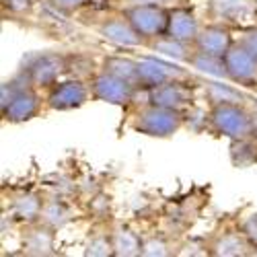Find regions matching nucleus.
<instances>
[{"mask_svg": "<svg viewBox=\"0 0 257 257\" xmlns=\"http://www.w3.org/2000/svg\"><path fill=\"white\" fill-rule=\"evenodd\" d=\"M35 89L37 87H33L23 72H19L15 78L3 82V87H0L3 117L11 123L33 119L41 109V99Z\"/></svg>", "mask_w": 257, "mask_h": 257, "instance_id": "f257e3e1", "label": "nucleus"}, {"mask_svg": "<svg viewBox=\"0 0 257 257\" xmlns=\"http://www.w3.org/2000/svg\"><path fill=\"white\" fill-rule=\"evenodd\" d=\"M208 121H210L214 132L220 134V136H226L230 140L251 138V134L255 132L253 115L239 101L214 103L210 113H208Z\"/></svg>", "mask_w": 257, "mask_h": 257, "instance_id": "f03ea898", "label": "nucleus"}, {"mask_svg": "<svg viewBox=\"0 0 257 257\" xmlns=\"http://www.w3.org/2000/svg\"><path fill=\"white\" fill-rule=\"evenodd\" d=\"M181 125H183L181 109H171V107L153 105V103L142 107L134 117V130L153 138H169L175 132H179Z\"/></svg>", "mask_w": 257, "mask_h": 257, "instance_id": "7ed1b4c3", "label": "nucleus"}, {"mask_svg": "<svg viewBox=\"0 0 257 257\" xmlns=\"http://www.w3.org/2000/svg\"><path fill=\"white\" fill-rule=\"evenodd\" d=\"M68 64L62 54L54 52H44V54H33L25 60L21 72L25 78L33 84V87H54L58 76L66 72Z\"/></svg>", "mask_w": 257, "mask_h": 257, "instance_id": "20e7f679", "label": "nucleus"}, {"mask_svg": "<svg viewBox=\"0 0 257 257\" xmlns=\"http://www.w3.org/2000/svg\"><path fill=\"white\" fill-rule=\"evenodd\" d=\"M123 17L144 39H155L167 33L171 11H167L163 5H134L123 9Z\"/></svg>", "mask_w": 257, "mask_h": 257, "instance_id": "39448f33", "label": "nucleus"}, {"mask_svg": "<svg viewBox=\"0 0 257 257\" xmlns=\"http://www.w3.org/2000/svg\"><path fill=\"white\" fill-rule=\"evenodd\" d=\"M136 84L127 82L115 74H109L101 70L99 74H95L91 78V95L99 101L111 103V105H127L132 103L134 95H136Z\"/></svg>", "mask_w": 257, "mask_h": 257, "instance_id": "423d86ee", "label": "nucleus"}, {"mask_svg": "<svg viewBox=\"0 0 257 257\" xmlns=\"http://www.w3.org/2000/svg\"><path fill=\"white\" fill-rule=\"evenodd\" d=\"M91 93V87H87L82 80L74 78V80H64V82H56L50 89L48 95V105L54 111H70V109H78L87 103Z\"/></svg>", "mask_w": 257, "mask_h": 257, "instance_id": "0eeeda50", "label": "nucleus"}, {"mask_svg": "<svg viewBox=\"0 0 257 257\" xmlns=\"http://www.w3.org/2000/svg\"><path fill=\"white\" fill-rule=\"evenodd\" d=\"M224 64L228 80L237 84H255L257 82V60L241 46L232 44L230 50L224 54Z\"/></svg>", "mask_w": 257, "mask_h": 257, "instance_id": "6e6552de", "label": "nucleus"}, {"mask_svg": "<svg viewBox=\"0 0 257 257\" xmlns=\"http://www.w3.org/2000/svg\"><path fill=\"white\" fill-rule=\"evenodd\" d=\"M185 72L179 70L177 66L159 60V58H140L138 60V87L153 89L159 84L173 80V78H183Z\"/></svg>", "mask_w": 257, "mask_h": 257, "instance_id": "1a4fd4ad", "label": "nucleus"}, {"mask_svg": "<svg viewBox=\"0 0 257 257\" xmlns=\"http://www.w3.org/2000/svg\"><path fill=\"white\" fill-rule=\"evenodd\" d=\"M191 89L181 80V78H173L167 80L159 87L148 89V103L153 105H163V107H171V109H183L185 105L191 103Z\"/></svg>", "mask_w": 257, "mask_h": 257, "instance_id": "9d476101", "label": "nucleus"}, {"mask_svg": "<svg viewBox=\"0 0 257 257\" xmlns=\"http://www.w3.org/2000/svg\"><path fill=\"white\" fill-rule=\"evenodd\" d=\"M101 37H105L107 41L117 46H142L144 44V37L130 25V21L125 17H113V19H105L101 27H99Z\"/></svg>", "mask_w": 257, "mask_h": 257, "instance_id": "9b49d317", "label": "nucleus"}, {"mask_svg": "<svg viewBox=\"0 0 257 257\" xmlns=\"http://www.w3.org/2000/svg\"><path fill=\"white\" fill-rule=\"evenodd\" d=\"M198 33H200V25H198V19H196L194 13L187 11V9L171 11L169 25H167V35L175 37V39H181V41H187V44H191V41L196 44Z\"/></svg>", "mask_w": 257, "mask_h": 257, "instance_id": "f8f14e48", "label": "nucleus"}, {"mask_svg": "<svg viewBox=\"0 0 257 257\" xmlns=\"http://www.w3.org/2000/svg\"><path fill=\"white\" fill-rule=\"evenodd\" d=\"M196 46L200 50H204V52L216 54V56H224L230 50V46H232V35L222 25H208V27L200 29L198 39H196Z\"/></svg>", "mask_w": 257, "mask_h": 257, "instance_id": "ddd939ff", "label": "nucleus"}, {"mask_svg": "<svg viewBox=\"0 0 257 257\" xmlns=\"http://www.w3.org/2000/svg\"><path fill=\"white\" fill-rule=\"evenodd\" d=\"M212 9L216 17L230 21V23H239L253 11H257L251 0H212Z\"/></svg>", "mask_w": 257, "mask_h": 257, "instance_id": "4468645a", "label": "nucleus"}, {"mask_svg": "<svg viewBox=\"0 0 257 257\" xmlns=\"http://www.w3.org/2000/svg\"><path fill=\"white\" fill-rule=\"evenodd\" d=\"M189 64L194 68H198L200 72H206L210 76H218V78H228L226 72V64H224V56H216V54H210L204 50H196L191 52Z\"/></svg>", "mask_w": 257, "mask_h": 257, "instance_id": "2eb2a0df", "label": "nucleus"}, {"mask_svg": "<svg viewBox=\"0 0 257 257\" xmlns=\"http://www.w3.org/2000/svg\"><path fill=\"white\" fill-rule=\"evenodd\" d=\"M151 48L167 58H173V60H185L189 62L191 58V52H189V44L187 41H181V39H175V37H171L167 33L155 37V41L151 44Z\"/></svg>", "mask_w": 257, "mask_h": 257, "instance_id": "dca6fc26", "label": "nucleus"}, {"mask_svg": "<svg viewBox=\"0 0 257 257\" xmlns=\"http://www.w3.org/2000/svg\"><path fill=\"white\" fill-rule=\"evenodd\" d=\"M103 70L115 74L127 82H134L138 87V60L123 58V56H109L103 60Z\"/></svg>", "mask_w": 257, "mask_h": 257, "instance_id": "f3484780", "label": "nucleus"}, {"mask_svg": "<svg viewBox=\"0 0 257 257\" xmlns=\"http://www.w3.org/2000/svg\"><path fill=\"white\" fill-rule=\"evenodd\" d=\"M113 253L115 255H125V257H132V255H142V241L140 237L130 230V228H119L117 232H113Z\"/></svg>", "mask_w": 257, "mask_h": 257, "instance_id": "a211bd4d", "label": "nucleus"}, {"mask_svg": "<svg viewBox=\"0 0 257 257\" xmlns=\"http://www.w3.org/2000/svg\"><path fill=\"white\" fill-rule=\"evenodd\" d=\"M230 161L234 167L245 169L249 165H253L257 161V146L249 140V138H241V140H232L230 146Z\"/></svg>", "mask_w": 257, "mask_h": 257, "instance_id": "6ab92c4d", "label": "nucleus"}, {"mask_svg": "<svg viewBox=\"0 0 257 257\" xmlns=\"http://www.w3.org/2000/svg\"><path fill=\"white\" fill-rule=\"evenodd\" d=\"M249 247H253L249 241H247V237L241 232V234H237V232H228V234H224V237L216 243V255H247L249 253Z\"/></svg>", "mask_w": 257, "mask_h": 257, "instance_id": "aec40b11", "label": "nucleus"}, {"mask_svg": "<svg viewBox=\"0 0 257 257\" xmlns=\"http://www.w3.org/2000/svg\"><path fill=\"white\" fill-rule=\"evenodd\" d=\"M41 210H44L41 200H37V196L33 194H23L15 200V214L25 222H33L41 218Z\"/></svg>", "mask_w": 257, "mask_h": 257, "instance_id": "412c9836", "label": "nucleus"}, {"mask_svg": "<svg viewBox=\"0 0 257 257\" xmlns=\"http://www.w3.org/2000/svg\"><path fill=\"white\" fill-rule=\"evenodd\" d=\"M52 243H54V237H52V232L50 228H37V230H31L27 234V241H25V249L27 253L31 255H48L52 253Z\"/></svg>", "mask_w": 257, "mask_h": 257, "instance_id": "4be33fe9", "label": "nucleus"}, {"mask_svg": "<svg viewBox=\"0 0 257 257\" xmlns=\"http://www.w3.org/2000/svg\"><path fill=\"white\" fill-rule=\"evenodd\" d=\"M41 220L46 222V226L56 228V226H62L68 220V212L60 202H52V204L44 206V210H41Z\"/></svg>", "mask_w": 257, "mask_h": 257, "instance_id": "5701e85b", "label": "nucleus"}, {"mask_svg": "<svg viewBox=\"0 0 257 257\" xmlns=\"http://www.w3.org/2000/svg\"><path fill=\"white\" fill-rule=\"evenodd\" d=\"M208 95L214 103H222V101H241V93L234 91L228 84H220V82H206Z\"/></svg>", "mask_w": 257, "mask_h": 257, "instance_id": "b1692460", "label": "nucleus"}, {"mask_svg": "<svg viewBox=\"0 0 257 257\" xmlns=\"http://www.w3.org/2000/svg\"><path fill=\"white\" fill-rule=\"evenodd\" d=\"M87 255H115L113 253V241H107L105 237H97L89 243Z\"/></svg>", "mask_w": 257, "mask_h": 257, "instance_id": "393cba45", "label": "nucleus"}, {"mask_svg": "<svg viewBox=\"0 0 257 257\" xmlns=\"http://www.w3.org/2000/svg\"><path fill=\"white\" fill-rule=\"evenodd\" d=\"M241 232L247 237V241L257 247V214H249V216L243 220L241 224Z\"/></svg>", "mask_w": 257, "mask_h": 257, "instance_id": "a878e982", "label": "nucleus"}, {"mask_svg": "<svg viewBox=\"0 0 257 257\" xmlns=\"http://www.w3.org/2000/svg\"><path fill=\"white\" fill-rule=\"evenodd\" d=\"M167 243L161 241V239H151L142 245V255H148V257H155V255H167Z\"/></svg>", "mask_w": 257, "mask_h": 257, "instance_id": "bb28decb", "label": "nucleus"}, {"mask_svg": "<svg viewBox=\"0 0 257 257\" xmlns=\"http://www.w3.org/2000/svg\"><path fill=\"white\" fill-rule=\"evenodd\" d=\"M239 44L257 60V27H253V29H247L245 33H243V37L239 39Z\"/></svg>", "mask_w": 257, "mask_h": 257, "instance_id": "cd10ccee", "label": "nucleus"}, {"mask_svg": "<svg viewBox=\"0 0 257 257\" xmlns=\"http://www.w3.org/2000/svg\"><path fill=\"white\" fill-rule=\"evenodd\" d=\"M3 7L11 13H29L33 9V0H3Z\"/></svg>", "mask_w": 257, "mask_h": 257, "instance_id": "c85d7f7f", "label": "nucleus"}, {"mask_svg": "<svg viewBox=\"0 0 257 257\" xmlns=\"http://www.w3.org/2000/svg\"><path fill=\"white\" fill-rule=\"evenodd\" d=\"M123 3V9L125 7H134V5H169V3H173V0H121Z\"/></svg>", "mask_w": 257, "mask_h": 257, "instance_id": "c756f323", "label": "nucleus"}, {"mask_svg": "<svg viewBox=\"0 0 257 257\" xmlns=\"http://www.w3.org/2000/svg\"><path fill=\"white\" fill-rule=\"evenodd\" d=\"M84 3H87V0H54V5H58V9H66V11L78 9Z\"/></svg>", "mask_w": 257, "mask_h": 257, "instance_id": "7c9ffc66", "label": "nucleus"}, {"mask_svg": "<svg viewBox=\"0 0 257 257\" xmlns=\"http://www.w3.org/2000/svg\"><path fill=\"white\" fill-rule=\"evenodd\" d=\"M255 9H257V0H255Z\"/></svg>", "mask_w": 257, "mask_h": 257, "instance_id": "2f4dec72", "label": "nucleus"}]
</instances>
